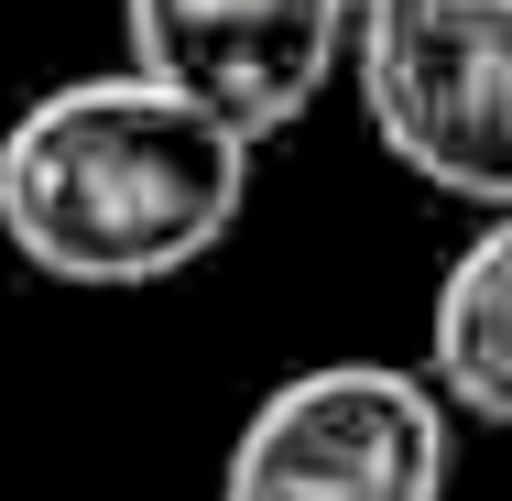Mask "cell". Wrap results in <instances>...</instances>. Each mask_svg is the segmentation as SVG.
<instances>
[{
    "mask_svg": "<svg viewBox=\"0 0 512 501\" xmlns=\"http://www.w3.org/2000/svg\"><path fill=\"white\" fill-rule=\"evenodd\" d=\"M349 77L414 186L512 207V0H360Z\"/></svg>",
    "mask_w": 512,
    "mask_h": 501,
    "instance_id": "2",
    "label": "cell"
},
{
    "mask_svg": "<svg viewBox=\"0 0 512 501\" xmlns=\"http://www.w3.org/2000/svg\"><path fill=\"white\" fill-rule=\"evenodd\" d=\"M120 33L142 77L186 88L240 142H273L327 99L360 0H120Z\"/></svg>",
    "mask_w": 512,
    "mask_h": 501,
    "instance_id": "4",
    "label": "cell"
},
{
    "mask_svg": "<svg viewBox=\"0 0 512 501\" xmlns=\"http://www.w3.org/2000/svg\"><path fill=\"white\" fill-rule=\"evenodd\" d=\"M218 501H447V393L404 360H316L240 414Z\"/></svg>",
    "mask_w": 512,
    "mask_h": 501,
    "instance_id": "3",
    "label": "cell"
},
{
    "mask_svg": "<svg viewBox=\"0 0 512 501\" xmlns=\"http://www.w3.org/2000/svg\"><path fill=\"white\" fill-rule=\"evenodd\" d=\"M425 382L447 393V414L512 436V207H491L480 240H458V262L436 273V305H425Z\"/></svg>",
    "mask_w": 512,
    "mask_h": 501,
    "instance_id": "5",
    "label": "cell"
},
{
    "mask_svg": "<svg viewBox=\"0 0 512 501\" xmlns=\"http://www.w3.org/2000/svg\"><path fill=\"white\" fill-rule=\"evenodd\" d=\"M251 153L262 142H240L142 66L66 77L0 131V240L77 295L175 284L240 229Z\"/></svg>",
    "mask_w": 512,
    "mask_h": 501,
    "instance_id": "1",
    "label": "cell"
}]
</instances>
